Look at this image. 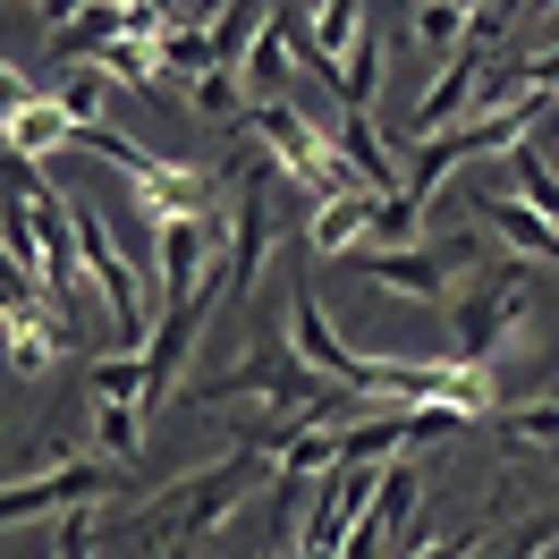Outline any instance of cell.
<instances>
[{"label": "cell", "mask_w": 559, "mask_h": 559, "mask_svg": "<svg viewBox=\"0 0 559 559\" xmlns=\"http://www.w3.org/2000/svg\"><path fill=\"white\" fill-rule=\"evenodd\" d=\"M534 119H543V94H525V85H518V103H509V110H466L457 128H441V136H424L416 153H407V162H416V170H407V195L432 204V195H441V178H450L466 153H509V144H525Z\"/></svg>", "instance_id": "cell-1"}, {"label": "cell", "mask_w": 559, "mask_h": 559, "mask_svg": "<svg viewBox=\"0 0 559 559\" xmlns=\"http://www.w3.org/2000/svg\"><path fill=\"white\" fill-rule=\"evenodd\" d=\"M254 457H272V450H229L221 466H204V475H187L178 491H162L170 509H162V518L144 525V543H153V551H170V559L187 551V543H204L212 525H221L229 509H238V491L254 484Z\"/></svg>", "instance_id": "cell-2"}, {"label": "cell", "mask_w": 559, "mask_h": 559, "mask_svg": "<svg viewBox=\"0 0 559 559\" xmlns=\"http://www.w3.org/2000/svg\"><path fill=\"white\" fill-rule=\"evenodd\" d=\"M119 491H128V466H103V457L60 450L43 475H9V491H0V518H9V525H35V518H69V509L119 500Z\"/></svg>", "instance_id": "cell-3"}, {"label": "cell", "mask_w": 559, "mask_h": 559, "mask_svg": "<svg viewBox=\"0 0 559 559\" xmlns=\"http://www.w3.org/2000/svg\"><path fill=\"white\" fill-rule=\"evenodd\" d=\"M525 297H534V280L525 263H491V272L466 280V297H450V331H457V365H491L500 340L525 322Z\"/></svg>", "instance_id": "cell-4"}, {"label": "cell", "mask_w": 559, "mask_h": 559, "mask_svg": "<svg viewBox=\"0 0 559 559\" xmlns=\"http://www.w3.org/2000/svg\"><path fill=\"white\" fill-rule=\"evenodd\" d=\"M288 331H297V356L314 365L322 382H340L356 390V399H373V356H356L340 331H331V314L314 306V254H306V272H297V306H288ZM382 407V399H373Z\"/></svg>", "instance_id": "cell-5"}, {"label": "cell", "mask_w": 559, "mask_h": 559, "mask_svg": "<svg viewBox=\"0 0 559 559\" xmlns=\"http://www.w3.org/2000/svg\"><path fill=\"white\" fill-rule=\"evenodd\" d=\"M0 85H9V162H51V153H69V144H76V119L51 103V94L35 103V85H26L17 60H9Z\"/></svg>", "instance_id": "cell-6"}, {"label": "cell", "mask_w": 559, "mask_h": 559, "mask_svg": "<svg viewBox=\"0 0 559 559\" xmlns=\"http://www.w3.org/2000/svg\"><path fill=\"white\" fill-rule=\"evenodd\" d=\"M348 263L365 280L399 288V297H416V306H450V263H441L432 246H356Z\"/></svg>", "instance_id": "cell-7"}, {"label": "cell", "mask_w": 559, "mask_h": 559, "mask_svg": "<svg viewBox=\"0 0 559 559\" xmlns=\"http://www.w3.org/2000/svg\"><path fill=\"white\" fill-rule=\"evenodd\" d=\"M0 322H9V373H17V382L51 373V356H69L60 322L35 314V288H17V280H9V297H0Z\"/></svg>", "instance_id": "cell-8"}, {"label": "cell", "mask_w": 559, "mask_h": 559, "mask_svg": "<svg viewBox=\"0 0 559 559\" xmlns=\"http://www.w3.org/2000/svg\"><path fill=\"white\" fill-rule=\"evenodd\" d=\"M475 85H484V43L466 35V51H450V69L432 76V94L416 103V144L441 136V128H457V119L475 110Z\"/></svg>", "instance_id": "cell-9"}, {"label": "cell", "mask_w": 559, "mask_h": 559, "mask_svg": "<svg viewBox=\"0 0 559 559\" xmlns=\"http://www.w3.org/2000/svg\"><path fill=\"white\" fill-rule=\"evenodd\" d=\"M297 35H306V26H297L288 9H272V26L254 35V51H246V69H238L254 103H288V76H297Z\"/></svg>", "instance_id": "cell-10"}, {"label": "cell", "mask_w": 559, "mask_h": 559, "mask_svg": "<svg viewBox=\"0 0 559 559\" xmlns=\"http://www.w3.org/2000/svg\"><path fill=\"white\" fill-rule=\"evenodd\" d=\"M475 221H484V229H500L518 254H534V263H551V272H559V229L525 204V195H475Z\"/></svg>", "instance_id": "cell-11"}, {"label": "cell", "mask_w": 559, "mask_h": 559, "mask_svg": "<svg viewBox=\"0 0 559 559\" xmlns=\"http://www.w3.org/2000/svg\"><path fill=\"white\" fill-rule=\"evenodd\" d=\"M373 204H382V195H340V204H314L306 254H356V246L373 238Z\"/></svg>", "instance_id": "cell-12"}, {"label": "cell", "mask_w": 559, "mask_h": 559, "mask_svg": "<svg viewBox=\"0 0 559 559\" xmlns=\"http://www.w3.org/2000/svg\"><path fill=\"white\" fill-rule=\"evenodd\" d=\"M356 35H365V0H322L314 35H297V60H322V69H348Z\"/></svg>", "instance_id": "cell-13"}, {"label": "cell", "mask_w": 559, "mask_h": 559, "mask_svg": "<svg viewBox=\"0 0 559 559\" xmlns=\"http://www.w3.org/2000/svg\"><path fill=\"white\" fill-rule=\"evenodd\" d=\"M416 509H424V484L416 466H382V491H373V518L390 525V559L416 551Z\"/></svg>", "instance_id": "cell-14"}, {"label": "cell", "mask_w": 559, "mask_h": 559, "mask_svg": "<svg viewBox=\"0 0 559 559\" xmlns=\"http://www.w3.org/2000/svg\"><path fill=\"white\" fill-rule=\"evenodd\" d=\"M340 153H348V170L365 178L373 195H399V162L382 153V136H373V119H365V110H348V119H340Z\"/></svg>", "instance_id": "cell-15"}, {"label": "cell", "mask_w": 559, "mask_h": 559, "mask_svg": "<svg viewBox=\"0 0 559 559\" xmlns=\"http://www.w3.org/2000/svg\"><path fill=\"white\" fill-rule=\"evenodd\" d=\"M144 424H153V407H144V399H94V441L110 450V466H136Z\"/></svg>", "instance_id": "cell-16"}, {"label": "cell", "mask_w": 559, "mask_h": 559, "mask_svg": "<svg viewBox=\"0 0 559 559\" xmlns=\"http://www.w3.org/2000/svg\"><path fill=\"white\" fill-rule=\"evenodd\" d=\"M94 69H103V76H119L128 94H153V85H162V43H144V35H119V43L103 51V60H94Z\"/></svg>", "instance_id": "cell-17"}, {"label": "cell", "mask_w": 559, "mask_h": 559, "mask_svg": "<svg viewBox=\"0 0 559 559\" xmlns=\"http://www.w3.org/2000/svg\"><path fill=\"white\" fill-rule=\"evenodd\" d=\"M373 85H382V17H365V35H356L348 69H340V103L365 110V103H373Z\"/></svg>", "instance_id": "cell-18"}, {"label": "cell", "mask_w": 559, "mask_h": 559, "mask_svg": "<svg viewBox=\"0 0 559 559\" xmlns=\"http://www.w3.org/2000/svg\"><path fill=\"white\" fill-rule=\"evenodd\" d=\"M466 35H475V17H466L457 0H416V43L424 51H466Z\"/></svg>", "instance_id": "cell-19"}, {"label": "cell", "mask_w": 559, "mask_h": 559, "mask_svg": "<svg viewBox=\"0 0 559 559\" xmlns=\"http://www.w3.org/2000/svg\"><path fill=\"white\" fill-rule=\"evenodd\" d=\"M162 69H178V76H204L212 69V26H204V17H187V26L162 35Z\"/></svg>", "instance_id": "cell-20"}, {"label": "cell", "mask_w": 559, "mask_h": 559, "mask_svg": "<svg viewBox=\"0 0 559 559\" xmlns=\"http://www.w3.org/2000/svg\"><path fill=\"white\" fill-rule=\"evenodd\" d=\"M416 229H424V204L399 187V195L373 204V238H365V246H416Z\"/></svg>", "instance_id": "cell-21"}, {"label": "cell", "mask_w": 559, "mask_h": 559, "mask_svg": "<svg viewBox=\"0 0 559 559\" xmlns=\"http://www.w3.org/2000/svg\"><path fill=\"white\" fill-rule=\"evenodd\" d=\"M559 551V509H543V518H525L509 543H491V551H475V559H551Z\"/></svg>", "instance_id": "cell-22"}, {"label": "cell", "mask_w": 559, "mask_h": 559, "mask_svg": "<svg viewBox=\"0 0 559 559\" xmlns=\"http://www.w3.org/2000/svg\"><path fill=\"white\" fill-rule=\"evenodd\" d=\"M500 432H509V441H525V450H551V441H559V390H551V399H534V407H509V416H500Z\"/></svg>", "instance_id": "cell-23"}, {"label": "cell", "mask_w": 559, "mask_h": 559, "mask_svg": "<svg viewBox=\"0 0 559 559\" xmlns=\"http://www.w3.org/2000/svg\"><path fill=\"white\" fill-rule=\"evenodd\" d=\"M103 94H110V76H103V69H85V76H69V85H60L51 103L69 110L76 128H103Z\"/></svg>", "instance_id": "cell-24"}, {"label": "cell", "mask_w": 559, "mask_h": 559, "mask_svg": "<svg viewBox=\"0 0 559 559\" xmlns=\"http://www.w3.org/2000/svg\"><path fill=\"white\" fill-rule=\"evenodd\" d=\"M195 110L221 119V128H238V69H204L195 76Z\"/></svg>", "instance_id": "cell-25"}, {"label": "cell", "mask_w": 559, "mask_h": 559, "mask_svg": "<svg viewBox=\"0 0 559 559\" xmlns=\"http://www.w3.org/2000/svg\"><path fill=\"white\" fill-rule=\"evenodd\" d=\"M51 559H94V509H69V518H60V543H51Z\"/></svg>", "instance_id": "cell-26"}, {"label": "cell", "mask_w": 559, "mask_h": 559, "mask_svg": "<svg viewBox=\"0 0 559 559\" xmlns=\"http://www.w3.org/2000/svg\"><path fill=\"white\" fill-rule=\"evenodd\" d=\"M484 551V525H457V534H441V543H416L407 559H475Z\"/></svg>", "instance_id": "cell-27"}, {"label": "cell", "mask_w": 559, "mask_h": 559, "mask_svg": "<svg viewBox=\"0 0 559 559\" xmlns=\"http://www.w3.org/2000/svg\"><path fill=\"white\" fill-rule=\"evenodd\" d=\"M340 559H390V525L373 518V509H365V525H356L348 543H340Z\"/></svg>", "instance_id": "cell-28"}, {"label": "cell", "mask_w": 559, "mask_h": 559, "mask_svg": "<svg viewBox=\"0 0 559 559\" xmlns=\"http://www.w3.org/2000/svg\"><path fill=\"white\" fill-rule=\"evenodd\" d=\"M534 35H543V51H559V9H551V17H534Z\"/></svg>", "instance_id": "cell-29"}, {"label": "cell", "mask_w": 559, "mask_h": 559, "mask_svg": "<svg viewBox=\"0 0 559 559\" xmlns=\"http://www.w3.org/2000/svg\"><path fill=\"white\" fill-rule=\"evenodd\" d=\"M119 9H162V17H178V0H119Z\"/></svg>", "instance_id": "cell-30"}, {"label": "cell", "mask_w": 559, "mask_h": 559, "mask_svg": "<svg viewBox=\"0 0 559 559\" xmlns=\"http://www.w3.org/2000/svg\"><path fill=\"white\" fill-rule=\"evenodd\" d=\"M187 17H221V0H187Z\"/></svg>", "instance_id": "cell-31"}]
</instances>
